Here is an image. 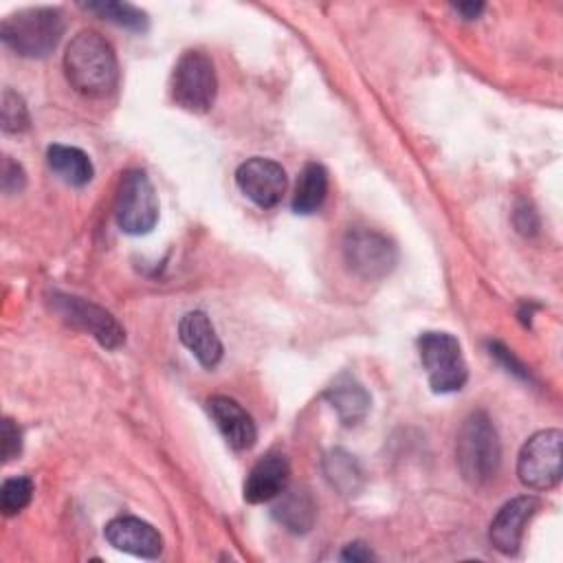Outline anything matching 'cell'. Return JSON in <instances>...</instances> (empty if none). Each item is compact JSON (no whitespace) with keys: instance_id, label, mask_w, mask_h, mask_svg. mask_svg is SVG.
<instances>
[{"instance_id":"6da1fadb","label":"cell","mask_w":563,"mask_h":563,"mask_svg":"<svg viewBox=\"0 0 563 563\" xmlns=\"http://www.w3.org/2000/svg\"><path fill=\"white\" fill-rule=\"evenodd\" d=\"M64 73L68 84L88 99H106L119 84L112 44L97 31H79L66 46Z\"/></svg>"},{"instance_id":"7a4b0ae2","label":"cell","mask_w":563,"mask_h":563,"mask_svg":"<svg viewBox=\"0 0 563 563\" xmlns=\"http://www.w3.org/2000/svg\"><path fill=\"white\" fill-rule=\"evenodd\" d=\"M66 29L62 9L29 7L9 13L0 24V40L20 57H46Z\"/></svg>"},{"instance_id":"3957f363","label":"cell","mask_w":563,"mask_h":563,"mask_svg":"<svg viewBox=\"0 0 563 563\" xmlns=\"http://www.w3.org/2000/svg\"><path fill=\"white\" fill-rule=\"evenodd\" d=\"M455 460L462 477L471 486H486L499 471L501 444L486 411H473L457 431Z\"/></svg>"},{"instance_id":"277c9868","label":"cell","mask_w":563,"mask_h":563,"mask_svg":"<svg viewBox=\"0 0 563 563\" xmlns=\"http://www.w3.org/2000/svg\"><path fill=\"white\" fill-rule=\"evenodd\" d=\"M218 92V79L213 62L202 51H185L169 79V95L176 106L189 112H207Z\"/></svg>"},{"instance_id":"5b68a950","label":"cell","mask_w":563,"mask_h":563,"mask_svg":"<svg viewBox=\"0 0 563 563\" xmlns=\"http://www.w3.org/2000/svg\"><path fill=\"white\" fill-rule=\"evenodd\" d=\"M418 352L429 385L435 394H453L466 385L468 369L460 341L453 334L435 330L422 332L418 336Z\"/></svg>"},{"instance_id":"8992f818","label":"cell","mask_w":563,"mask_h":563,"mask_svg":"<svg viewBox=\"0 0 563 563\" xmlns=\"http://www.w3.org/2000/svg\"><path fill=\"white\" fill-rule=\"evenodd\" d=\"M341 251L350 273L367 282L387 277L398 262L396 244L385 233L367 227L350 229L343 235Z\"/></svg>"},{"instance_id":"52a82bcc","label":"cell","mask_w":563,"mask_h":563,"mask_svg":"<svg viewBox=\"0 0 563 563\" xmlns=\"http://www.w3.org/2000/svg\"><path fill=\"white\" fill-rule=\"evenodd\" d=\"M114 218L123 233L145 235L158 222V198L152 180L141 169L121 176L114 198Z\"/></svg>"},{"instance_id":"ba28073f","label":"cell","mask_w":563,"mask_h":563,"mask_svg":"<svg viewBox=\"0 0 563 563\" xmlns=\"http://www.w3.org/2000/svg\"><path fill=\"white\" fill-rule=\"evenodd\" d=\"M563 473V433L543 429L528 438L517 457L519 482L532 490H548L561 482Z\"/></svg>"},{"instance_id":"9c48e42d","label":"cell","mask_w":563,"mask_h":563,"mask_svg":"<svg viewBox=\"0 0 563 563\" xmlns=\"http://www.w3.org/2000/svg\"><path fill=\"white\" fill-rule=\"evenodd\" d=\"M51 306L66 323L95 336L99 345L108 350H117L123 345L125 332L121 323L106 308L88 299H81L75 295H62V292H53Z\"/></svg>"},{"instance_id":"30bf717a","label":"cell","mask_w":563,"mask_h":563,"mask_svg":"<svg viewBox=\"0 0 563 563\" xmlns=\"http://www.w3.org/2000/svg\"><path fill=\"white\" fill-rule=\"evenodd\" d=\"M235 183L240 191L262 209H273L286 194V172L279 163L262 156L244 161L235 169Z\"/></svg>"},{"instance_id":"8fae6325","label":"cell","mask_w":563,"mask_h":563,"mask_svg":"<svg viewBox=\"0 0 563 563\" xmlns=\"http://www.w3.org/2000/svg\"><path fill=\"white\" fill-rule=\"evenodd\" d=\"M537 508H539V499L534 495L515 497L508 504H504L495 515V519L490 521L488 539L493 548L499 550L501 554H515L521 545L523 530L532 519V515L537 512Z\"/></svg>"},{"instance_id":"7c38bea8","label":"cell","mask_w":563,"mask_h":563,"mask_svg":"<svg viewBox=\"0 0 563 563\" xmlns=\"http://www.w3.org/2000/svg\"><path fill=\"white\" fill-rule=\"evenodd\" d=\"M103 534L112 548L141 559H156L163 552L158 530L139 517H117L108 521Z\"/></svg>"},{"instance_id":"4fadbf2b","label":"cell","mask_w":563,"mask_h":563,"mask_svg":"<svg viewBox=\"0 0 563 563\" xmlns=\"http://www.w3.org/2000/svg\"><path fill=\"white\" fill-rule=\"evenodd\" d=\"M209 416L235 451H249L257 440V429L246 409L229 396H211L207 400Z\"/></svg>"},{"instance_id":"5bb4252c","label":"cell","mask_w":563,"mask_h":563,"mask_svg":"<svg viewBox=\"0 0 563 563\" xmlns=\"http://www.w3.org/2000/svg\"><path fill=\"white\" fill-rule=\"evenodd\" d=\"M290 479V464L282 453H266L246 475L244 499L249 504H264L275 499Z\"/></svg>"},{"instance_id":"9a60e30c","label":"cell","mask_w":563,"mask_h":563,"mask_svg":"<svg viewBox=\"0 0 563 563\" xmlns=\"http://www.w3.org/2000/svg\"><path fill=\"white\" fill-rule=\"evenodd\" d=\"M178 339L207 369L216 367L222 358V343L216 334L213 323L202 310L187 312L178 323Z\"/></svg>"},{"instance_id":"2e32d148","label":"cell","mask_w":563,"mask_h":563,"mask_svg":"<svg viewBox=\"0 0 563 563\" xmlns=\"http://www.w3.org/2000/svg\"><path fill=\"white\" fill-rule=\"evenodd\" d=\"M323 398L332 405L336 416L345 427L358 424L369 411V394L365 387L350 374H339L323 391Z\"/></svg>"},{"instance_id":"e0dca14e","label":"cell","mask_w":563,"mask_h":563,"mask_svg":"<svg viewBox=\"0 0 563 563\" xmlns=\"http://www.w3.org/2000/svg\"><path fill=\"white\" fill-rule=\"evenodd\" d=\"M275 521L292 534H303L314 526L317 504L306 488H284L273 504Z\"/></svg>"},{"instance_id":"ac0fdd59","label":"cell","mask_w":563,"mask_h":563,"mask_svg":"<svg viewBox=\"0 0 563 563\" xmlns=\"http://www.w3.org/2000/svg\"><path fill=\"white\" fill-rule=\"evenodd\" d=\"M46 161L48 167L70 187H84L92 180V163L88 154L79 147L55 143L46 150Z\"/></svg>"},{"instance_id":"d6986e66","label":"cell","mask_w":563,"mask_h":563,"mask_svg":"<svg viewBox=\"0 0 563 563\" xmlns=\"http://www.w3.org/2000/svg\"><path fill=\"white\" fill-rule=\"evenodd\" d=\"M325 196H328L325 167L319 163H308L297 178V187H295V196H292V211L299 216H310L323 205Z\"/></svg>"},{"instance_id":"ffe728a7","label":"cell","mask_w":563,"mask_h":563,"mask_svg":"<svg viewBox=\"0 0 563 563\" xmlns=\"http://www.w3.org/2000/svg\"><path fill=\"white\" fill-rule=\"evenodd\" d=\"M323 473L328 482L341 493V495H356L363 488V468L354 460V455L345 453L343 449H334L323 457Z\"/></svg>"},{"instance_id":"44dd1931","label":"cell","mask_w":563,"mask_h":563,"mask_svg":"<svg viewBox=\"0 0 563 563\" xmlns=\"http://www.w3.org/2000/svg\"><path fill=\"white\" fill-rule=\"evenodd\" d=\"M86 11L99 15L101 20H108L117 26L130 29V31H145L147 29V13L136 9L128 2H86L81 4Z\"/></svg>"},{"instance_id":"7402d4cb","label":"cell","mask_w":563,"mask_h":563,"mask_svg":"<svg viewBox=\"0 0 563 563\" xmlns=\"http://www.w3.org/2000/svg\"><path fill=\"white\" fill-rule=\"evenodd\" d=\"M33 497V482L26 475H15L2 482L0 488V510L4 517L18 515L22 508L29 506Z\"/></svg>"},{"instance_id":"603a6c76","label":"cell","mask_w":563,"mask_h":563,"mask_svg":"<svg viewBox=\"0 0 563 563\" xmlns=\"http://www.w3.org/2000/svg\"><path fill=\"white\" fill-rule=\"evenodd\" d=\"M0 123L7 134L24 132L31 125L24 99L11 88H4L2 99H0Z\"/></svg>"},{"instance_id":"cb8c5ba5","label":"cell","mask_w":563,"mask_h":563,"mask_svg":"<svg viewBox=\"0 0 563 563\" xmlns=\"http://www.w3.org/2000/svg\"><path fill=\"white\" fill-rule=\"evenodd\" d=\"M0 183H2V191L4 194H20L24 189V185H26L24 167L18 161H13L11 156H4L2 158Z\"/></svg>"},{"instance_id":"d4e9b609","label":"cell","mask_w":563,"mask_h":563,"mask_svg":"<svg viewBox=\"0 0 563 563\" xmlns=\"http://www.w3.org/2000/svg\"><path fill=\"white\" fill-rule=\"evenodd\" d=\"M0 438H2V460L11 462L22 451V431L11 418H4L2 429H0Z\"/></svg>"},{"instance_id":"484cf974","label":"cell","mask_w":563,"mask_h":563,"mask_svg":"<svg viewBox=\"0 0 563 563\" xmlns=\"http://www.w3.org/2000/svg\"><path fill=\"white\" fill-rule=\"evenodd\" d=\"M515 227L523 235H534L539 231V216L528 202H519L515 209Z\"/></svg>"},{"instance_id":"4316f807","label":"cell","mask_w":563,"mask_h":563,"mask_svg":"<svg viewBox=\"0 0 563 563\" xmlns=\"http://www.w3.org/2000/svg\"><path fill=\"white\" fill-rule=\"evenodd\" d=\"M488 347H490V356L499 358V361L508 367V372H512V374H517V376H521V378H530V372L512 356L510 350H506V347L499 345V343H490Z\"/></svg>"},{"instance_id":"83f0119b","label":"cell","mask_w":563,"mask_h":563,"mask_svg":"<svg viewBox=\"0 0 563 563\" xmlns=\"http://www.w3.org/2000/svg\"><path fill=\"white\" fill-rule=\"evenodd\" d=\"M341 559L343 561H354V563H363V561H372L374 559V552L361 543V541H354V543H347L341 552Z\"/></svg>"},{"instance_id":"f1b7e54d","label":"cell","mask_w":563,"mask_h":563,"mask_svg":"<svg viewBox=\"0 0 563 563\" xmlns=\"http://www.w3.org/2000/svg\"><path fill=\"white\" fill-rule=\"evenodd\" d=\"M453 9L460 11L464 20H475V18H479V13H482L486 7H484L482 2H460V4H455Z\"/></svg>"}]
</instances>
